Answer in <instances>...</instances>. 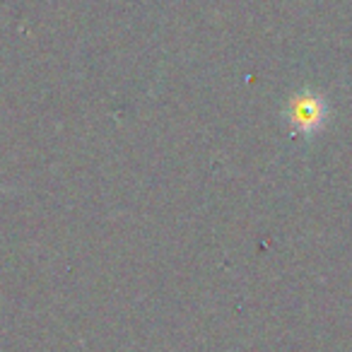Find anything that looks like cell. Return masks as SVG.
<instances>
[{
	"instance_id": "1",
	"label": "cell",
	"mask_w": 352,
	"mask_h": 352,
	"mask_svg": "<svg viewBox=\"0 0 352 352\" xmlns=\"http://www.w3.org/2000/svg\"><path fill=\"white\" fill-rule=\"evenodd\" d=\"M285 128L297 140H314L331 121V102L314 87H302L287 97L283 107Z\"/></svg>"
}]
</instances>
